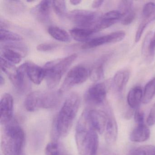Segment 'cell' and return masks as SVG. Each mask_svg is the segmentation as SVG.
<instances>
[{"label": "cell", "mask_w": 155, "mask_h": 155, "mask_svg": "<svg viewBox=\"0 0 155 155\" xmlns=\"http://www.w3.org/2000/svg\"><path fill=\"white\" fill-rule=\"evenodd\" d=\"M155 95V78L150 81L145 87L142 101L144 104L150 102Z\"/></svg>", "instance_id": "obj_25"}, {"label": "cell", "mask_w": 155, "mask_h": 155, "mask_svg": "<svg viewBox=\"0 0 155 155\" xmlns=\"http://www.w3.org/2000/svg\"><path fill=\"white\" fill-rule=\"evenodd\" d=\"M14 109V100L9 93H5L2 97L0 103V122L2 125H6L12 120Z\"/></svg>", "instance_id": "obj_11"}, {"label": "cell", "mask_w": 155, "mask_h": 155, "mask_svg": "<svg viewBox=\"0 0 155 155\" xmlns=\"http://www.w3.org/2000/svg\"><path fill=\"white\" fill-rule=\"evenodd\" d=\"M150 21L148 20L142 19H141V22L136 32V36H135V42H138L139 41L143 34V31L145 30V28L147 27Z\"/></svg>", "instance_id": "obj_33"}, {"label": "cell", "mask_w": 155, "mask_h": 155, "mask_svg": "<svg viewBox=\"0 0 155 155\" xmlns=\"http://www.w3.org/2000/svg\"><path fill=\"white\" fill-rule=\"evenodd\" d=\"M48 32L53 38L61 42H69L71 37L67 31L57 27H51Z\"/></svg>", "instance_id": "obj_24"}, {"label": "cell", "mask_w": 155, "mask_h": 155, "mask_svg": "<svg viewBox=\"0 0 155 155\" xmlns=\"http://www.w3.org/2000/svg\"><path fill=\"white\" fill-rule=\"evenodd\" d=\"M26 65L27 63H24L18 68L17 79L14 85L16 89L21 93L25 92L28 88V79L29 78L26 72Z\"/></svg>", "instance_id": "obj_16"}, {"label": "cell", "mask_w": 155, "mask_h": 155, "mask_svg": "<svg viewBox=\"0 0 155 155\" xmlns=\"http://www.w3.org/2000/svg\"><path fill=\"white\" fill-rule=\"evenodd\" d=\"M153 42L154 43V45L155 46V34L153 36Z\"/></svg>", "instance_id": "obj_42"}, {"label": "cell", "mask_w": 155, "mask_h": 155, "mask_svg": "<svg viewBox=\"0 0 155 155\" xmlns=\"http://www.w3.org/2000/svg\"><path fill=\"white\" fill-rule=\"evenodd\" d=\"M52 7L56 14L59 16L64 15L67 10L66 4L64 1H53Z\"/></svg>", "instance_id": "obj_32"}, {"label": "cell", "mask_w": 155, "mask_h": 155, "mask_svg": "<svg viewBox=\"0 0 155 155\" xmlns=\"http://www.w3.org/2000/svg\"><path fill=\"white\" fill-rule=\"evenodd\" d=\"M155 10V4L152 2H149L145 4L142 11V18L143 19L148 20L150 22V18Z\"/></svg>", "instance_id": "obj_31"}, {"label": "cell", "mask_w": 155, "mask_h": 155, "mask_svg": "<svg viewBox=\"0 0 155 155\" xmlns=\"http://www.w3.org/2000/svg\"><path fill=\"white\" fill-rule=\"evenodd\" d=\"M130 72L128 71L122 70L116 73L113 78V84L117 91L121 93L128 82Z\"/></svg>", "instance_id": "obj_19"}, {"label": "cell", "mask_w": 155, "mask_h": 155, "mask_svg": "<svg viewBox=\"0 0 155 155\" xmlns=\"http://www.w3.org/2000/svg\"><path fill=\"white\" fill-rule=\"evenodd\" d=\"M147 123L149 126H152L155 124V103L150 109V112L147 119Z\"/></svg>", "instance_id": "obj_36"}, {"label": "cell", "mask_w": 155, "mask_h": 155, "mask_svg": "<svg viewBox=\"0 0 155 155\" xmlns=\"http://www.w3.org/2000/svg\"><path fill=\"white\" fill-rule=\"evenodd\" d=\"M68 17L78 28L92 29L96 32L95 28L101 17L94 12L76 10L71 12Z\"/></svg>", "instance_id": "obj_6"}, {"label": "cell", "mask_w": 155, "mask_h": 155, "mask_svg": "<svg viewBox=\"0 0 155 155\" xmlns=\"http://www.w3.org/2000/svg\"><path fill=\"white\" fill-rule=\"evenodd\" d=\"M153 34L150 31L144 39L142 46L141 52L145 60L151 62L154 60L155 54V46L153 42Z\"/></svg>", "instance_id": "obj_14"}, {"label": "cell", "mask_w": 155, "mask_h": 155, "mask_svg": "<svg viewBox=\"0 0 155 155\" xmlns=\"http://www.w3.org/2000/svg\"><path fill=\"white\" fill-rule=\"evenodd\" d=\"M57 45L54 43H42L37 47V50L39 51H49L57 48Z\"/></svg>", "instance_id": "obj_34"}, {"label": "cell", "mask_w": 155, "mask_h": 155, "mask_svg": "<svg viewBox=\"0 0 155 155\" xmlns=\"http://www.w3.org/2000/svg\"><path fill=\"white\" fill-rule=\"evenodd\" d=\"M61 94L59 91H33L27 96L24 101V106L27 110L31 112L41 109L52 108L58 104Z\"/></svg>", "instance_id": "obj_4"}, {"label": "cell", "mask_w": 155, "mask_h": 155, "mask_svg": "<svg viewBox=\"0 0 155 155\" xmlns=\"http://www.w3.org/2000/svg\"><path fill=\"white\" fill-rule=\"evenodd\" d=\"M104 1H93L92 4V7L94 8H98L101 7L103 4Z\"/></svg>", "instance_id": "obj_38"}, {"label": "cell", "mask_w": 155, "mask_h": 155, "mask_svg": "<svg viewBox=\"0 0 155 155\" xmlns=\"http://www.w3.org/2000/svg\"><path fill=\"white\" fill-rule=\"evenodd\" d=\"M104 76V69L103 64L98 63L94 66L90 73L91 78L93 81H97L101 79Z\"/></svg>", "instance_id": "obj_30"}, {"label": "cell", "mask_w": 155, "mask_h": 155, "mask_svg": "<svg viewBox=\"0 0 155 155\" xmlns=\"http://www.w3.org/2000/svg\"><path fill=\"white\" fill-rule=\"evenodd\" d=\"M107 116L106 127V141L108 144H113L117 140L118 134V128L117 121L114 115L110 111L107 112Z\"/></svg>", "instance_id": "obj_13"}, {"label": "cell", "mask_w": 155, "mask_h": 155, "mask_svg": "<svg viewBox=\"0 0 155 155\" xmlns=\"http://www.w3.org/2000/svg\"><path fill=\"white\" fill-rule=\"evenodd\" d=\"M77 54H73L57 62L49 63L46 66V79L47 86L52 89L58 86L61 78L77 59Z\"/></svg>", "instance_id": "obj_5"}, {"label": "cell", "mask_w": 155, "mask_h": 155, "mask_svg": "<svg viewBox=\"0 0 155 155\" xmlns=\"http://www.w3.org/2000/svg\"><path fill=\"white\" fill-rule=\"evenodd\" d=\"M118 8V11L120 13L121 18L136 13L133 8V2L131 1H121L120 2Z\"/></svg>", "instance_id": "obj_27"}, {"label": "cell", "mask_w": 155, "mask_h": 155, "mask_svg": "<svg viewBox=\"0 0 155 155\" xmlns=\"http://www.w3.org/2000/svg\"><path fill=\"white\" fill-rule=\"evenodd\" d=\"M5 83V80H4V78L2 77V75H1V78H0V85L1 86L4 85Z\"/></svg>", "instance_id": "obj_40"}, {"label": "cell", "mask_w": 155, "mask_h": 155, "mask_svg": "<svg viewBox=\"0 0 155 155\" xmlns=\"http://www.w3.org/2000/svg\"><path fill=\"white\" fill-rule=\"evenodd\" d=\"M88 69L83 66H78L72 68L67 74L59 91L63 93L73 87L82 84L90 76Z\"/></svg>", "instance_id": "obj_7"}, {"label": "cell", "mask_w": 155, "mask_h": 155, "mask_svg": "<svg viewBox=\"0 0 155 155\" xmlns=\"http://www.w3.org/2000/svg\"><path fill=\"white\" fill-rule=\"evenodd\" d=\"M1 58L13 64H18L22 60V55L18 51L4 47L1 51Z\"/></svg>", "instance_id": "obj_22"}, {"label": "cell", "mask_w": 155, "mask_h": 155, "mask_svg": "<svg viewBox=\"0 0 155 155\" xmlns=\"http://www.w3.org/2000/svg\"><path fill=\"white\" fill-rule=\"evenodd\" d=\"M70 33L71 36L77 41L87 42L95 32L92 29L77 28L72 29Z\"/></svg>", "instance_id": "obj_20"}, {"label": "cell", "mask_w": 155, "mask_h": 155, "mask_svg": "<svg viewBox=\"0 0 155 155\" xmlns=\"http://www.w3.org/2000/svg\"><path fill=\"white\" fill-rule=\"evenodd\" d=\"M130 155H155V146L145 145L134 149Z\"/></svg>", "instance_id": "obj_29"}, {"label": "cell", "mask_w": 155, "mask_h": 155, "mask_svg": "<svg viewBox=\"0 0 155 155\" xmlns=\"http://www.w3.org/2000/svg\"><path fill=\"white\" fill-rule=\"evenodd\" d=\"M1 68L2 71L5 72L14 85L17 79L18 68H17L13 64L2 58H1Z\"/></svg>", "instance_id": "obj_23"}, {"label": "cell", "mask_w": 155, "mask_h": 155, "mask_svg": "<svg viewBox=\"0 0 155 155\" xmlns=\"http://www.w3.org/2000/svg\"><path fill=\"white\" fill-rule=\"evenodd\" d=\"M80 102L79 96L75 92L67 97L53 123L52 134L54 138L68 135L78 114Z\"/></svg>", "instance_id": "obj_1"}, {"label": "cell", "mask_w": 155, "mask_h": 155, "mask_svg": "<svg viewBox=\"0 0 155 155\" xmlns=\"http://www.w3.org/2000/svg\"><path fill=\"white\" fill-rule=\"evenodd\" d=\"M107 87L104 83H99L91 87L85 94L86 101L93 105H100L106 100Z\"/></svg>", "instance_id": "obj_9"}, {"label": "cell", "mask_w": 155, "mask_h": 155, "mask_svg": "<svg viewBox=\"0 0 155 155\" xmlns=\"http://www.w3.org/2000/svg\"><path fill=\"white\" fill-rule=\"evenodd\" d=\"M45 152L46 155H68L59 144L55 141L47 145Z\"/></svg>", "instance_id": "obj_28"}, {"label": "cell", "mask_w": 155, "mask_h": 155, "mask_svg": "<svg viewBox=\"0 0 155 155\" xmlns=\"http://www.w3.org/2000/svg\"><path fill=\"white\" fill-rule=\"evenodd\" d=\"M143 97V90L141 87L137 86L132 88L128 92L127 97L129 106L131 108H137L142 101Z\"/></svg>", "instance_id": "obj_18"}, {"label": "cell", "mask_w": 155, "mask_h": 155, "mask_svg": "<svg viewBox=\"0 0 155 155\" xmlns=\"http://www.w3.org/2000/svg\"><path fill=\"white\" fill-rule=\"evenodd\" d=\"M70 2L71 3V4L73 5H77L79 4L81 2V1H78V0H71Z\"/></svg>", "instance_id": "obj_39"}, {"label": "cell", "mask_w": 155, "mask_h": 155, "mask_svg": "<svg viewBox=\"0 0 155 155\" xmlns=\"http://www.w3.org/2000/svg\"><path fill=\"white\" fill-rule=\"evenodd\" d=\"M126 34L122 31H115L108 35L97 37L88 41L82 45V48L87 49L99 47L108 43H117L123 40Z\"/></svg>", "instance_id": "obj_8"}, {"label": "cell", "mask_w": 155, "mask_h": 155, "mask_svg": "<svg viewBox=\"0 0 155 155\" xmlns=\"http://www.w3.org/2000/svg\"><path fill=\"white\" fill-rule=\"evenodd\" d=\"M76 144L81 155H97L99 138L97 131L92 128L84 110L78 121L76 129Z\"/></svg>", "instance_id": "obj_2"}, {"label": "cell", "mask_w": 155, "mask_h": 155, "mask_svg": "<svg viewBox=\"0 0 155 155\" xmlns=\"http://www.w3.org/2000/svg\"><path fill=\"white\" fill-rule=\"evenodd\" d=\"M134 120L138 125L143 124L144 120V112L140 110H136L134 114Z\"/></svg>", "instance_id": "obj_35"}, {"label": "cell", "mask_w": 155, "mask_h": 155, "mask_svg": "<svg viewBox=\"0 0 155 155\" xmlns=\"http://www.w3.org/2000/svg\"><path fill=\"white\" fill-rule=\"evenodd\" d=\"M86 110L89 122L92 128L99 134H102L106 130L107 126V112L94 109Z\"/></svg>", "instance_id": "obj_10"}, {"label": "cell", "mask_w": 155, "mask_h": 155, "mask_svg": "<svg viewBox=\"0 0 155 155\" xmlns=\"http://www.w3.org/2000/svg\"><path fill=\"white\" fill-rule=\"evenodd\" d=\"M121 15L118 11H110L100 17V21L103 28L106 29L120 21Z\"/></svg>", "instance_id": "obj_21"}, {"label": "cell", "mask_w": 155, "mask_h": 155, "mask_svg": "<svg viewBox=\"0 0 155 155\" xmlns=\"http://www.w3.org/2000/svg\"><path fill=\"white\" fill-rule=\"evenodd\" d=\"M154 20H155V10L154 12H153V14H152V16H151V18H150L151 21Z\"/></svg>", "instance_id": "obj_41"}, {"label": "cell", "mask_w": 155, "mask_h": 155, "mask_svg": "<svg viewBox=\"0 0 155 155\" xmlns=\"http://www.w3.org/2000/svg\"><path fill=\"white\" fill-rule=\"evenodd\" d=\"M97 155H117L113 152L107 150H101L99 151H98Z\"/></svg>", "instance_id": "obj_37"}, {"label": "cell", "mask_w": 155, "mask_h": 155, "mask_svg": "<svg viewBox=\"0 0 155 155\" xmlns=\"http://www.w3.org/2000/svg\"><path fill=\"white\" fill-rule=\"evenodd\" d=\"M51 6L52 1L48 0L42 1L33 9V13L41 21H46L49 17Z\"/></svg>", "instance_id": "obj_17"}, {"label": "cell", "mask_w": 155, "mask_h": 155, "mask_svg": "<svg viewBox=\"0 0 155 155\" xmlns=\"http://www.w3.org/2000/svg\"><path fill=\"white\" fill-rule=\"evenodd\" d=\"M25 132L16 120L4 126L2 148L4 155H21L25 142Z\"/></svg>", "instance_id": "obj_3"}, {"label": "cell", "mask_w": 155, "mask_h": 155, "mask_svg": "<svg viewBox=\"0 0 155 155\" xmlns=\"http://www.w3.org/2000/svg\"><path fill=\"white\" fill-rule=\"evenodd\" d=\"M22 39V37L19 34L12 32L5 29H1L0 40L1 42H16L20 41Z\"/></svg>", "instance_id": "obj_26"}, {"label": "cell", "mask_w": 155, "mask_h": 155, "mask_svg": "<svg viewBox=\"0 0 155 155\" xmlns=\"http://www.w3.org/2000/svg\"><path fill=\"white\" fill-rule=\"evenodd\" d=\"M150 136V130L147 126L143 124H139L133 130L130 136L131 141L142 142L148 139Z\"/></svg>", "instance_id": "obj_15"}, {"label": "cell", "mask_w": 155, "mask_h": 155, "mask_svg": "<svg viewBox=\"0 0 155 155\" xmlns=\"http://www.w3.org/2000/svg\"><path fill=\"white\" fill-rule=\"evenodd\" d=\"M26 72L30 81L36 85H39L45 78L46 71L33 63L26 62Z\"/></svg>", "instance_id": "obj_12"}]
</instances>
